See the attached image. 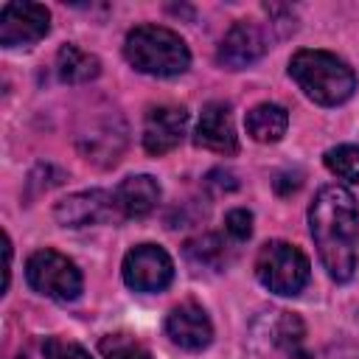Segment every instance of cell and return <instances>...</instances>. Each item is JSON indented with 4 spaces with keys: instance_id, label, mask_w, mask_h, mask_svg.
<instances>
[{
    "instance_id": "1",
    "label": "cell",
    "mask_w": 359,
    "mask_h": 359,
    "mask_svg": "<svg viewBox=\"0 0 359 359\" xmlns=\"http://www.w3.org/2000/svg\"><path fill=\"white\" fill-rule=\"evenodd\" d=\"M309 230L320 261L337 283L353 278L359 247V208L348 188L325 185L309 208Z\"/></svg>"
},
{
    "instance_id": "2",
    "label": "cell",
    "mask_w": 359,
    "mask_h": 359,
    "mask_svg": "<svg viewBox=\"0 0 359 359\" xmlns=\"http://www.w3.org/2000/svg\"><path fill=\"white\" fill-rule=\"evenodd\" d=\"M289 76L314 104L323 107H337L356 90L353 70L328 50H297L289 62Z\"/></svg>"
},
{
    "instance_id": "3",
    "label": "cell",
    "mask_w": 359,
    "mask_h": 359,
    "mask_svg": "<svg viewBox=\"0 0 359 359\" xmlns=\"http://www.w3.org/2000/svg\"><path fill=\"white\" fill-rule=\"evenodd\" d=\"M123 56L135 70L157 76V79L180 76L191 65V53H188V45L182 42V36L163 25L132 28L123 42Z\"/></svg>"
},
{
    "instance_id": "4",
    "label": "cell",
    "mask_w": 359,
    "mask_h": 359,
    "mask_svg": "<svg viewBox=\"0 0 359 359\" xmlns=\"http://www.w3.org/2000/svg\"><path fill=\"white\" fill-rule=\"evenodd\" d=\"M306 325L286 309L261 311L244 337L247 359H303Z\"/></svg>"
},
{
    "instance_id": "5",
    "label": "cell",
    "mask_w": 359,
    "mask_h": 359,
    "mask_svg": "<svg viewBox=\"0 0 359 359\" xmlns=\"http://www.w3.org/2000/svg\"><path fill=\"white\" fill-rule=\"evenodd\" d=\"M255 275L269 292L289 297L309 283V258L286 241H269L258 250Z\"/></svg>"
},
{
    "instance_id": "6",
    "label": "cell",
    "mask_w": 359,
    "mask_h": 359,
    "mask_svg": "<svg viewBox=\"0 0 359 359\" xmlns=\"http://www.w3.org/2000/svg\"><path fill=\"white\" fill-rule=\"evenodd\" d=\"M25 278L34 292L50 300H76L81 294V272L56 250H36L25 264Z\"/></svg>"
},
{
    "instance_id": "7",
    "label": "cell",
    "mask_w": 359,
    "mask_h": 359,
    "mask_svg": "<svg viewBox=\"0 0 359 359\" xmlns=\"http://www.w3.org/2000/svg\"><path fill=\"white\" fill-rule=\"evenodd\" d=\"M174 278L171 255L157 244H137L123 258V280L135 292H160Z\"/></svg>"
},
{
    "instance_id": "8",
    "label": "cell",
    "mask_w": 359,
    "mask_h": 359,
    "mask_svg": "<svg viewBox=\"0 0 359 359\" xmlns=\"http://www.w3.org/2000/svg\"><path fill=\"white\" fill-rule=\"evenodd\" d=\"M50 28V14L39 3H6L0 8V45L28 48Z\"/></svg>"
},
{
    "instance_id": "9",
    "label": "cell",
    "mask_w": 359,
    "mask_h": 359,
    "mask_svg": "<svg viewBox=\"0 0 359 359\" xmlns=\"http://www.w3.org/2000/svg\"><path fill=\"white\" fill-rule=\"evenodd\" d=\"M269 48V39H266V31L252 22V20H238L233 22V28L224 34L222 45H219V65L227 67V70H241L252 62H258Z\"/></svg>"
},
{
    "instance_id": "10",
    "label": "cell",
    "mask_w": 359,
    "mask_h": 359,
    "mask_svg": "<svg viewBox=\"0 0 359 359\" xmlns=\"http://www.w3.org/2000/svg\"><path fill=\"white\" fill-rule=\"evenodd\" d=\"M185 129H188L185 107H174V104L151 107L143 123V149L160 157L180 146V140L185 137Z\"/></svg>"
},
{
    "instance_id": "11",
    "label": "cell",
    "mask_w": 359,
    "mask_h": 359,
    "mask_svg": "<svg viewBox=\"0 0 359 359\" xmlns=\"http://www.w3.org/2000/svg\"><path fill=\"white\" fill-rule=\"evenodd\" d=\"M165 334L182 351H202L213 339V325L205 309L188 300L171 309V314L165 317Z\"/></svg>"
},
{
    "instance_id": "12",
    "label": "cell",
    "mask_w": 359,
    "mask_h": 359,
    "mask_svg": "<svg viewBox=\"0 0 359 359\" xmlns=\"http://www.w3.org/2000/svg\"><path fill=\"white\" fill-rule=\"evenodd\" d=\"M115 208H118L115 196H109L107 191H81L62 199L53 216L62 227H90V224L109 222Z\"/></svg>"
},
{
    "instance_id": "13",
    "label": "cell",
    "mask_w": 359,
    "mask_h": 359,
    "mask_svg": "<svg viewBox=\"0 0 359 359\" xmlns=\"http://www.w3.org/2000/svg\"><path fill=\"white\" fill-rule=\"evenodd\" d=\"M194 140H196V146L210 149L216 154H233L238 149V140H236V126H233L230 107L222 104V101L205 104Z\"/></svg>"
},
{
    "instance_id": "14",
    "label": "cell",
    "mask_w": 359,
    "mask_h": 359,
    "mask_svg": "<svg viewBox=\"0 0 359 359\" xmlns=\"http://www.w3.org/2000/svg\"><path fill=\"white\" fill-rule=\"evenodd\" d=\"M157 202H160V185L149 174L126 177L115 191V205L121 208L123 216H132V219L151 213L157 208Z\"/></svg>"
},
{
    "instance_id": "15",
    "label": "cell",
    "mask_w": 359,
    "mask_h": 359,
    "mask_svg": "<svg viewBox=\"0 0 359 359\" xmlns=\"http://www.w3.org/2000/svg\"><path fill=\"white\" fill-rule=\"evenodd\" d=\"M56 73L65 84H84L101 73V62L79 45H62L56 53Z\"/></svg>"
},
{
    "instance_id": "16",
    "label": "cell",
    "mask_w": 359,
    "mask_h": 359,
    "mask_svg": "<svg viewBox=\"0 0 359 359\" xmlns=\"http://www.w3.org/2000/svg\"><path fill=\"white\" fill-rule=\"evenodd\" d=\"M289 115L280 104H258L247 112V132L258 143H275L286 135Z\"/></svg>"
},
{
    "instance_id": "17",
    "label": "cell",
    "mask_w": 359,
    "mask_h": 359,
    "mask_svg": "<svg viewBox=\"0 0 359 359\" xmlns=\"http://www.w3.org/2000/svg\"><path fill=\"white\" fill-rule=\"evenodd\" d=\"M123 149V129L112 132V123H104L101 129H90V135H81V151L87 160H95L101 165H109L118 160Z\"/></svg>"
},
{
    "instance_id": "18",
    "label": "cell",
    "mask_w": 359,
    "mask_h": 359,
    "mask_svg": "<svg viewBox=\"0 0 359 359\" xmlns=\"http://www.w3.org/2000/svg\"><path fill=\"white\" fill-rule=\"evenodd\" d=\"M185 258L194 264V266H202V269H222L230 255H227V241L219 236V233H205V236H196L185 244Z\"/></svg>"
},
{
    "instance_id": "19",
    "label": "cell",
    "mask_w": 359,
    "mask_h": 359,
    "mask_svg": "<svg viewBox=\"0 0 359 359\" xmlns=\"http://www.w3.org/2000/svg\"><path fill=\"white\" fill-rule=\"evenodd\" d=\"M325 165L345 182H359V146H334L325 151Z\"/></svg>"
},
{
    "instance_id": "20",
    "label": "cell",
    "mask_w": 359,
    "mask_h": 359,
    "mask_svg": "<svg viewBox=\"0 0 359 359\" xmlns=\"http://www.w3.org/2000/svg\"><path fill=\"white\" fill-rule=\"evenodd\" d=\"M42 356H45V359H93L81 345L67 342V339H62V337H50V339H45V345H42Z\"/></svg>"
},
{
    "instance_id": "21",
    "label": "cell",
    "mask_w": 359,
    "mask_h": 359,
    "mask_svg": "<svg viewBox=\"0 0 359 359\" xmlns=\"http://www.w3.org/2000/svg\"><path fill=\"white\" fill-rule=\"evenodd\" d=\"M101 351L109 356V359H151L143 348H137L135 342L129 339H121V337H109L101 342Z\"/></svg>"
},
{
    "instance_id": "22",
    "label": "cell",
    "mask_w": 359,
    "mask_h": 359,
    "mask_svg": "<svg viewBox=\"0 0 359 359\" xmlns=\"http://www.w3.org/2000/svg\"><path fill=\"white\" fill-rule=\"evenodd\" d=\"M224 230H227V236L236 238V241L250 238V233H252V213L244 210V208L230 210V213L224 216Z\"/></svg>"
}]
</instances>
